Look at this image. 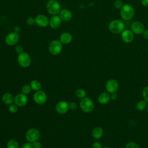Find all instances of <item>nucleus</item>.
<instances>
[{"label":"nucleus","mask_w":148,"mask_h":148,"mask_svg":"<svg viewBox=\"0 0 148 148\" xmlns=\"http://www.w3.org/2000/svg\"><path fill=\"white\" fill-rule=\"evenodd\" d=\"M27 23L29 25H32L33 24H34L35 23V18L32 17H29L27 18Z\"/></svg>","instance_id":"7c9ffc66"},{"label":"nucleus","mask_w":148,"mask_h":148,"mask_svg":"<svg viewBox=\"0 0 148 148\" xmlns=\"http://www.w3.org/2000/svg\"><path fill=\"white\" fill-rule=\"evenodd\" d=\"M110 95L106 92H103L100 94L98 96V102L102 105L108 103L110 100Z\"/></svg>","instance_id":"a211bd4d"},{"label":"nucleus","mask_w":148,"mask_h":148,"mask_svg":"<svg viewBox=\"0 0 148 148\" xmlns=\"http://www.w3.org/2000/svg\"><path fill=\"white\" fill-rule=\"evenodd\" d=\"M62 20L61 17L57 15H53L49 20V25L53 29L58 28L61 24Z\"/></svg>","instance_id":"dca6fc26"},{"label":"nucleus","mask_w":148,"mask_h":148,"mask_svg":"<svg viewBox=\"0 0 148 148\" xmlns=\"http://www.w3.org/2000/svg\"><path fill=\"white\" fill-rule=\"evenodd\" d=\"M15 51L18 53V54L22 53L23 52V49L22 47V46H20V45H18V46H16L15 47Z\"/></svg>","instance_id":"72a5a7b5"},{"label":"nucleus","mask_w":148,"mask_h":148,"mask_svg":"<svg viewBox=\"0 0 148 148\" xmlns=\"http://www.w3.org/2000/svg\"><path fill=\"white\" fill-rule=\"evenodd\" d=\"M120 16L121 18L126 21L131 20L135 15L134 8L129 4H124L120 9Z\"/></svg>","instance_id":"f03ea898"},{"label":"nucleus","mask_w":148,"mask_h":148,"mask_svg":"<svg viewBox=\"0 0 148 148\" xmlns=\"http://www.w3.org/2000/svg\"><path fill=\"white\" fill-rule=\"evenodd\" d=\"M119 88V83L115 79H111L107 81L106 83V89L109 93L116 92Z\"/></svg>","instance_id":"f8f14e48"},{"label":"nucleus","mask_w":148,"mask_h":148,"mask_svg":"<svg viewBox=\"0 0 148 148\" xmlns=\"http://www.w3.org/2000/svg\"><path fill=\"white\" fill-rule=\"evenodd\" d=\"M32 148H42V144L39 141H34L32 143Z\"/></svg>","instance_id":"2f4dec72"},{"label":"nucleus","mask_w":148,"mask_h":148,"mask_svg":"<svg viewBox=\"0 0 148 148\" xmlns=\"http://www.w3.org/2000/svg\"><path fill=\"white\" fill-rule=\"evenodd\" d=\"M102 145L99 142H95L92 145V148H102Z\"/></svg>","instance_id":"473e14b6"},{"label":"nucleus","mask_w":148,"mask_h":148,"mask_svg":"<svg viewBox=\"0 0 148 148\" xmlns=\"http://www.w3.org/2000/svg\"><path fill=\"white\" fill-rule=\"evenodd\" d=\"M34 101L39 105L44 104L47 100V96L46 93L41 90L37 91L35 92L33 96Z\"/></svg>","instance_id":"9d476101"},{"label":"nucleus","mask_w":148,"mask_h":148,"mask_svg":"<svg viewBox=\"0 0 148 148\" xmlns=\"http://www.w3.org/2000/svg\"><path fill=\"white\" fill-rule=\"evenodd\" d=\"M124 5L121 0H116L114 2V7L117 9H121Z\"/></svg>","instance_id":"bb28decb"},{"label":"nucleus","mask_w":148,"mask_h":148,"mask_svg":"<svg viewBox=\"0 0 148 148\" xmlns=\"http://www.w3.org/2000/svg\"><path fill=\"white\" fill-rule=\"evenodd\" d=\"M46 10L50 14L57 15L61 10V5L56 0H49L46 3Z\"/></svg>","instance_id":"20e7f679"},{"label":"nucleus","mask_w":148,"mask_h":148,"mask_svg":"<svg viewBox=\"0 0 148 148\" xmlns=\"http://www.w3.org/2000/svg\"><path fill=\"white\" fill-rule=\"evenodd\" d=\"M142 96L143 99L148 102V86L145 87L142 90Z\"/></svg>","instance_id":"cd10ccee"},{"label":"nucleus","mask_w":148,"mask_h":148,"mask_svg":"<svg viewBox=\"0 0 148 148\" xmlns=\"http://www.w3.org/2000/svg\"><path fill=\"white\" fill-rule=\"evenodd\" d=\"M109 30L113 34H121L125 29V24L119 19L112 20L109 24Z\"/></svg>","instance_id":"f257e3e1"},{"label":"nucleus","mask_w":148,"mask_h":148,"mask_svg":"<svg viewBox=\"0 0 148 148\" xmlns=\"http://www.w3.org/2000/svg\"><path fill=\"white\" fill-rule=\"evenodd\" d=\"M20 39V35L17 32H13L9 33L5 37V43L9 46L15 45Z\"/></svg>","instance_id":"6e6552de"},{"label":"nucleus","mask_w":148,"mask_h":148,"mask_svg":"<svg viewBox=\"0 0 148 148\" xmlns=\"http://www.w3.org/2000/svg\"><path fill=\"white\" fill-rule=\"evenodd\" d=\"M28 101V98L27 95L23 93H20L17 94L14 98V102L15 104L18 106H25Z\"/></svg>","instance_id":"ddd939ff"},{"label":"nucleus","mask_w":148,"mask_h":148,"mask_svg":"<svg viewBox=\"0 0 148 148\" xmlns=\"http://www.w3.org/2000/svg\"><path fill=\"white\" fill-rule=\"evenodd\" d=\"M2 101L6 105H11L14 102V98L10 93H5L2 97Z\"/></svg>","instance_id":"412c9836"},{"label":"nucleus","mask_w":148,"mask_h":148,"mask_svg":"<svg viewBox=\"0 0 148 148\" xmlns=\"http://www.w3.org/2000/svg\"><path fill=\"white\" fill-rule=\"evenodd\" d=\"M75 94H76V95L78 98H81V99L86 97V92L85 91V90L84 89H82V88L77 89L76 91Z\"/></svg>","instance_id":"393cba45"},{"label":"nucleus","mask_w":148,"mask_h":148,"mask_svg":"<svg viewBox=\"0 0 148 148\" xmlns=\"http://www.w3.org/2000/svg\"><path fill=\"white\" fill-rule=\"evenodd\" d=\"M142 5L145 7H148V0H141Z\"/></svg>","instance_id":"58836bf2"},{"label":"nucleus","mask_w":148,"mask_h":148,"mask_svg":"<svg viewBox=\"0 0 148 148\" xmlns=\"http://www.w3.org/2000/svg\"><path fill=\"white\" fill-rule=\"evenodd\" d=\"M102 148H111V147H108V146H105V147H102Z\"/></svg>","instance_id":"a19ab883"},{"label":"nucleus","mask_w":148,"mask_h":148,"mask_svg":"<svg viewBox=\"0 0 148 148\" xmlns=\"http://www.w3.org/2000/svg\"><path fill=\"white\" fill-rule=\"evenodd\" d=\"M80 108L86 113H90L94 109V103L92 99L89 97H84L82 98L79 102Z\"/></svg>","instance_id":"7ed1b4c3"},{"label":"nucleus","mask_w":148,"mask_h":148,"mask_svg":"<svg viewBox=\"0 0 148 148\" xmlns=\"http://www.w3.org/2000/svg\"><path fill=\"white\" fill-rule=\"evenodd\" d=\"M103 134V129L101 127H96L93 129L92 131V136L94 139H98L102 136Z\"/></svg>","instance_id":"aec40b11"},{"label":"nucleus","mask_w":148,"mask_h":148,"mask_svg":"<svg viewBox=\"0 0 148 148\" xmlns=\"http://www.w3.org/2000/svg\"><path fill=\"white\" fill-rule=\"evenodd\" d=\"M125 148H139V147L137 143L134 142H130L126 145Z\"/></svg>","instance_id":"c756f323"},{"label":"nucleus","mask_w":148,"mask_h":148,"mask_svg":"<svg viewBox=\"0 0 148 148\" xmlns=\"http://www.w3.org/2000/svg\"><path fill=\"white\" fill-rule=\"evenodd\" d=\"M21 91L23 94H24L25 95L28 94L29 93H30V92L31 91V87L30 86H29L28 84L24 85L23 86V87L21 88Z\"/></svg>","instance_id":"a878e982"},{"label":"nucleus","mask_w":148,"mask_h":148,"mask_svg":"<svg viewBox=\"0 0 148 148\" xmlns=\"http://www.w3.org/2000/svg\"><path fill=\"white\" fill-rule=\"evenodd\" d=\"M18 106H17L16 104H11L10 105V106L9 108V112L12 113H14L16 112H17V110H18V108H17Z\"/></svg>","instance_id":"c85d7f7f"},{"label":"nucleus","mask_w":148,"mask_h":148,"mask_svg":"<svg viewBox=\"0 0 148 148\" xmlns=\"http://www.w3.org/2000/svg\"><path fill=\"white\" fill-rule=\"evenodd\" d=\"M60 17L61 20L64 21H68L71 20L72 17V12L68 9H62L60 12Z\"/></svg>","instance_id":"f3484780"},{"label":"nucleus","mask_w":148,"mask_h":148,"mask_svg":"<svg viewBox=\"0 0 148 148\" xmlns=\"http://www.w3.org/2000/svg\"><path fill=\"white\" fill-rule=\"evenodd\" d=\"M117 94H116V92H113V93H111L110 95V99H112L113 101H115L117 99Z\"/></svg>","instance_id":"e433bc0d"},{"label":"nucleus","mask_w":148,"mask_h":148,"mask_svg":"<svg viewBox=\"0 0 148 148\" xmlns=\"http://www.w3.org/2000/svg\"><path fill=\"white\" fill-rule=\"evenodd\" d=\"M69 107L70 109L75 110V109H76V108L77 107V105H76V102H71V103H69Z\"/></svg>","instance_id":"f704fd0d"},{"label":"nucleus","mask_w":148,"mask_h":148,"mask_svg":"<svg viewBox=\"0 0 148 148\" xmlns=\"http://www.w3.org/2000/svg\"><path fill=\"white\" fill-rule=\"evenodd\" d=\"M7 148H18V143L14 139H10L7 143Z\"/></svg>","instance_id":"b1692460"},{"label":"nucleus","mask_w":148,"mask_h":148,"mask_svg":"<svg viewBox=\"0 0 148 148\" xmlns=\"http://www.w3.org/2000/svg\"><path fill=\"white\" fill-rule=\"evenodd\" d=\"M17 61L18 64L23 68H27L29 66L31 62V58L30 56L25 52L18 54L17 57Z\"/></svg>","instance_id":"423d86ee"},{"label":"nucleus","mask_w":148,"mask_h":148,"mask_svg":"<svg viewBox=\"0 0 148 148\" xmlns=\"http://www.w3.org/2000/svg\"><path fill=\"white\" fill-rule=\"evenodd\" d=\"M30 86L31 87V89H32L34 91H39L41 88V83L39 82V81L37 80H33L30 83Z\"/></svg>","instance_id":"4be33fe9"},{"label":"nucleus","mask_w":148,"mask_h":148,"mask_svg":"<svg viewBox=\"0 0 148 148\" xmlns=\"http://www.w3.org/2000/svg\"><path fill=\"white\" fill-rule=\"evenodd\" d=\"M121 38L122 40L126 43H131L134 39V34L129 29H125L121 33Z\"/></svg>","instance_id":"9b49d317"},{"label":"nucleus","mask_w":148,"mask_h":148,"mask_svg":"<svg viewBox=\"0 0 148 148\" xmlns=\"http://www.w3.org/2000/svg\"><path fill=\"white\" fill-rule=\"evenodd\" d=\"M21 148H32V145L31 142H27L23 145Z\"/></svg>","instance_id":"c9c22d12"},{"label":"nucleus","mask_w":148,"mask_h":148,"mask_svg":"<svg viewBox=\"0 0 148 148\" xmlns=\"http://www.w3.org/2000/svg\"><path fill=\"white\" fill-rule=\"evenodd\" d=\"M40 136L39 131L35 128L29 129L25 134V138L29 142H33L37 140Z\"/></svg>","instance_id":"0eeeda50"},{"label":"nucleus","mask_w":148,"mask_h":148,"mask_svg":"<svg viewBox=\"0 0 148 148\" xmlns=\"http://www.w3.org/2000/svg\"><path fill=\"white\" fill-rule=\"evenodd\" d=\"M72 36L69 32H64L60 36V41L62 44H69L72 42Z\"/></svg>","instance_id":"6ab92c4d"},{"label":"nucleus","mask_w":148,"mask_h":148,"mask_svg":"<svg viewBox=\"0 0 148 148\" xmlns=\"http://www.w3.org/2000/svg\"><path fill=\"white\" fill-rule=\"evenodd\" d=\"M131 30L134 34L140 35L142 34L145 31V25L143 24L139 21H134L131 25Z\"/></svg>","instance_id":"1a4fd4ad"},{"label":"nucleus","mask_w":148,"mask_h":148,"mask_svg":"<svg viewBox=\"0 0 148 148\" xmlns=\"http://www.w3.org/2000/svg\"><path fill=\"white\" fill-rule=\"evenodd\" d=\"M62 50V43L58 40H53L51 41L49 45V50L50 53L56 56L59 54Z\"/></svg>","instance_id":"39448f33"},{"label":"nucleus","mask_w":148,"mask_h":148,"mask_svg":"<svg viewBox=\"0 0 148 148\" xmlns=\"http://www.w3.org/2000/svg\"><path fill=\"white\" fill-rule=\"evenodd\" d=\"M147 102L143 100H140L136 103V109L139 111H143L147 108Z\"/></svg>","instance_id":"5701e85b"},{"label":"nucleus","mask_w":148,"mask_h":148,"mask_svg":"<svg viewBox=\"0 0 148 148\" xmlns=\"http://www.w3.org/2000/svg\"><path fill=\"white\" fill-rule=\"evenodd\" d=\"M142 35L145 39H148V29H146V30L145 29V31L142 33Z\"/></svg>","instance_id":"4c0bfd02"},{"label":"nucleus","mask_w":148,"mask_h":148,"mask_svg":"<svg viewBox=\"0 0 148 148\" xmlns=\"http://www.w3.org/2000/svg\"><path fill=\"white\" fill-rule=\"evenodd\" d=\"M147 112H148V105L147 106Z\"/></svg>","instance_id":"79ce46f5"},{"label":"nucleus","mask_w":148,"mask_h":148,"mask_svg":"<svg viewBox=\"0 0 148 148\" xmlns=\"http://www.w3.org/2000/svg\"><path fill=\"white\" fill-rule=\"evenodd\" d=\"M35 23L40 27H46L49 24V20L43 14H38L35 18Z\"/></svg>","instance_id":"4468645a"},{"label":"nucleus","mask_w":148,"mask_h":148,"mask_svg":"<svg viewBox=\"0 0 148 148\" xmlns=\"http://www.w3.org/2000/svg\"><path fill=\"white\" fill-rule=\"evenodd\" d=\"M56 111L60 114H65L69 109V103L64 101H61L58 102L56 106Z\"/></svg>","instance_id":"2eb2a0df"},{"label":"nucleus","mask_w":148,"mask_h":148,"mask_svg":"<svg viewBox=\"0 0 148 148\" xmlns=\"http://www.w3.org/2000/svg\"><path fill=\"white\" fill-rule=\"evenodd\" d=\"M20 31V28H19V27H15V28H14V32H17L18 33V32Z\"/></svg>","instance_id":"ea45409f"}]
</instances>
